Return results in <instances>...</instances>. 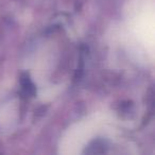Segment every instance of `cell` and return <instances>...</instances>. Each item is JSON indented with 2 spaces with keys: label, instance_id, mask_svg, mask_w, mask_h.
<instances>
[{
  "label": "cell",
  "instance_id": "6da1fadb",
  "mask_svg": "<svg viewBox=\"0 0 155 155\" xmlns=\"http://www.w3.org/2000/svg\"><path fill=\"white\" fill-rule=\"evenodd\" d=\"M21 85H22V88L26 91V94H28V95H33V94H34V91H35L34 85L31 82L30 78L28 77V74H24L21 77Z\"/></svg>",
  "mask_w": 155,
  "mask_h": 155
}]
</instances>
